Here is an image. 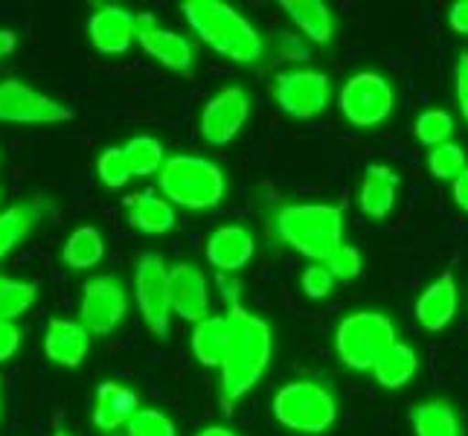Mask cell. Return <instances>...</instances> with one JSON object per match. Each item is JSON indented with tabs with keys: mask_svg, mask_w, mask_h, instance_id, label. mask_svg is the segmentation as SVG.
I'll list each match as a JSON object with an SVG mask.
<instances>
[{
	"mask_svg": "<svg viewBox=\"0 0 468 436\" xmlns=\"http://www.w3.org/2000/svg\"><path fill=\"white\" fill-rule=\"evenodd\" d=\"M224 297H228V349L221 361V410L233 416L236 405L245 399L256 381L265 376L273 355V335L268 320L245 309L239 300V285L224 282Z\"/></svg>",
	"mask_w": 468,
	"mask_h": 436,
	"instance_id": "cell-1",
	"label": "cell"
},
{
	"mask_svg": "<svg viewBox=\"0 0 468 436\" xmlns=\"http://www.w3.org/2000/svg\"><path fill=\"white\" fill-rule=\"evenodd\" d=\"M181 12L196 36L218 56L236 64H253L262 58V36L239 9L221 0H186L181 4Z\"/></svg>",
	"mask_w": 468,
	"mask_h": 436,
	"instance_id": "cell-2",
	"label": "cell"
},
{
	"mask_svg": "<svg viewBox=\"0 0 468 436\" xmlns=\"http://www.w3.org/2000/svg\"><path fill=\"white\" fill-rule=\"evenodd\" d=\"M277 233L292 250L323 265L344 245V209L335 204H288L277 213Z\"/></svg>",
	"mask_w": 468,
	"mask_h": 436,
	"instance_id": "cell-3",
	"label": "cell"
},
{
	"mask_svg": "<svg viewBox=\"0 0 468 436\" xmlns=\"http://www.w3.org/2000/svg\"><path fill=\"white\" fill-rule=\"evenodd\" d=\"M157 186L172 207L213 209L224 198V172L198 154H172L157 172Z\"/></svg>",
	"mask_w": 468,
	"mask_h": 436,
	"instance_id": "cell-4",
	"label": "cell"
},
{
	"mask_svg": "<svg viewBox=\"0 0 468 436\" xmlns=\"http://www.w3.org/2000/svg\"><path fill=\"white\" fill-rule=\"evenodd\" d=\"M273 416L294 433H323L335 425L337 401L332 390L317 381H292L273 396Z\"/></svg>",
	"mask_w": 468,
	"mask_h": 436,
	"instance_id": "cell-5",
	"label": "cell"
},
{
	"mask_svg": "<svg viewBox=\"0 0 468 436\" xmlns=\"http://www.w3.org/2000/svg\"><path fill=\"white\" fill-rule=\"evenodd\" d=\"M396 344V329L387 314L378 312H355L341 320L335 332V346L344 367L355 373H367L384 355V349Z\"/></svg>",
	"mask_w": 468,
	"mask_h": 436,
	"instance_id": "cell-6",
	"label": "cell"
},
{
	"mask_svg": "<svg viewBox=\"0 0 468 436\" xmlns=\"http://www.w3.org/2000/svg\"><path fill=\"white\" fill-rule=\"evenodd\" d=\"M134 297L140 305V314L154 337L169 335V268L160 253H143L137 260L134 273Z\"/></svg>",
	"mask_w": 468,
	"mask_h": 436,
	"instance_id": "cell-7",
	"label": "cell"
},
{
	"mask_svg": "<svg viewBox=\"0 0 468 436\" xmlns=\"http://www.w3.org/2000/svg\"><path fill=\"white\" fill-rule=\"evenodd\" d=\"M341 111L355 128H373L384 122L393 111L390 82L373 70L355 73L341 90Z\"/></svg>",
	"mask_w": 468,
	"mask_h": 436,
	"instance_id": "cell-8",
	"label": "cell"
},
{
	"mask_svg": "<svg viewBox=\"0 0 468 436\" xmlns=\"http://www.w3.org/2000/svg\"><path fill=\"white\" fill-rule=\"evenodd\" d=\"M128 314V297L117 277H93L82 288L79 303V323L88 335L105 337L114 332Z\"/></svg>",
	"mask_w": 468,
	"mask_h": 436,
	"instance_id": "cell-9",
	"label": "cell"
},
{
	"mask_svg": "<svg viewBox=\"0 0 468 436\" xmlns=\"http://www.w3.org/2000/svg\"><path fill=\"white\" fill-rule=\"evenodd\" d=\"M273 100L288 117L294 120H312L320 111H326L332 100L329 76L320 70H292L280 73L273 79Z\"/></svg>",
	"mask_w": 468,
	"mask_h": 436,
	"instance_id": "cell-10",
	"label": "cell"
},
{
	"mask_svg": "<svg viewBox=\"0 0 468 436\" xmlns=\"http://www.w3.org/2000/svg\"><path fill=\"white\" fill-rule=\"evenodd\" d=\"M73 120V111L50 96L38 93L18 79L0 82V122H21V125H53Z\"/></svg>",
	"mask_w": 468,
	"mask_h": 436,
	"instance_id": "cell-11",
	"label": "cell"
},
{
	"mask_svg": "<svg viewBox=\"0 0 468 436\" xmlns=\"http://www.w3.org/2000/svg\"><path fill=\"white\" fill-rule=\"evenodd\" d=\"M250 100L245 88H221L201 111V137L209 145H228L248 122Z\"/></svg>",
	"mask_w": 468,
	"mask_h": 436,
	"instance_id": "cell-12",
	"label": "cell"
},
{
	"mask_svg": "<svg viewBox=\"0 0 468 436\" xmlns=\"http://www.w3.org/2000/svg\"><path fill=\"white\" fill-rule=\"evenodd\" d=\"M134 38L140 41L143 50H146L157 64H164V68H169L175 73H189L192 70V58H196L192 44L184 36H177V32L160 27L152 12H140L137 15Z\"/></svg>",
	"mask_w": 468,
	"mask_h": 436,
	"instance_id": "cell-13",
	"label": "cell"
},
{
	"mask_svg": "<svg viewBox=\"0 0 468 436\" xmlns=\"http://www.w3.org/2000/svg\"><path fill=\"white\" fill-rule=\"evenodd\" d=\"M134 29H137V15L128 12L125 6H117V4L100 6L88 18L90 44L102 56L125 53L128 47H132V41H134Z\"/></svg>",
	"mask_w": 468,
	"mask_h": 436,
	"instance_id": "cell-14",
	"label": "cell"
},
{
	"mask_svg": "<svg viewBox=\"0 0 468 436\" xmlns=\"http://www.w3.org/2000/svg\"><path fill=\"white\" fill-rule=\"evenodd\" d=\"M169 305L172 314L184 317L189 323H201L209 317V291L207 277L196 265H175L169 268Z\"/></svg>",
	"mask_w": 468,
	"mask_h": 436,
	"instance_id": "cell-15",
	"label": "cell"
},
{
	"mask_svg": "<svg viewBox=\"0 0 468 436\" xmlns=\"http://www.w3.org/2000/svg\"><path fill=\"white\" fill-rule=\"evenodd\" d=\"M88 349H90V335L85 332V326L79 320L53 317L50 323H47L44 352L53 364L76 369L88 358Z\"/></svg>",
	"mask_w": 468,
	"mask_h": 436,
	"instance_id": "cell-16",
	"label": "cell"
},
{
	"mask_svg": "<svg viewBox=\"0 0 468 436\" xmlns=\"http://www.w3.org/2000/svg\"><path fill=\"white\" fill-rule=\"evenodd\" d=\"M256 253L253 236L241 224H224V228L213 230L207 241V260L221 273H236L245 268Z\"/></svg>",
	"mask_w": 468,
	"mask_h": 436,
	"instance_id": "cell-17",
	"label": "cell"
},
{
	"mask_svg": "<svg viewBox=\"0 0 468 436\" xmlns=\"http://www.w3.org/2000/svg\"><path fill=\"white\" fill-rule=\"evenodd\" d=\"M457 305H460V288L454 280V271H445L440 280H433L422 291V297L416 303V320L428 332H442L454 320Z\"/></svg>",
	"mask_w": 468,
	"mask_h": 436,
	"instance_id": "cell-18",
	"label": "cell"
},
{
	"mask_svg": "<svg viewBox=\"0 0 468 436\" xmlns=\"http://www.w3.org/2000/svg\"><path fill=\"white\" fill-rule=\"evenodd\" d=\"M140 410L137 396L128 390V387L117 384V381H102L96 387V405H93V425L114 433L117 428L128 425V419Z\"/></svg>",
	"mask_w": 468,
	"mask_h": 436,
	"instance_id": "cell-19",
	"label": "cell"
},
{
	"mask_svg": "<svg viewBox=\"0 0 468 436\" xmlns=\"http://www.w3.org/2000/svg\"><path fill=\"white\" fill-rule=\"evenodd\" d=\"M396 192H399V175L384 166V164H373L367 166L364 181H361V213L373 221H381L390 216V209L396 204Z\"/></svg>",
	"mask_w": 468,
	"mask_h": 436,
	"instance_id": "cell-20",
	"label": "cell"
},
{
	"mask_svg": "<svg viewBox=\"0 0 468 436\" xmlns=\"http://www.w3.org/2000/svg\"><path fill=\"white\" fill-rule=\"evenodd\" d=\"M125 209H128V221H132V228H137L146 236H164L175 228V221H177L175 207L166 198H160L152 189L137 192V196H128Z\"/></svg>",
	"mask_w": 468,
	"mask_h": 436,
	"instance_id": "cell-21",
	"label": "cell"
},
{
	"mask_svg": "<svg viewBox=\"0 0 468 436\" xmlns=\"http://www.w3.org/2000/svg\"><path fill=\"white\" fill-rule=\"evenodd\" d=\"M282 9L309 41L329 44L335 38L332 9L326 4H320V0H282Z\"/></svg>",
	"mask_w": 468,
	"mask_h": 436,
	"instance_id": "cell-22",
	"label": "cell"
},
{
	"mask_svg": "<svg viewBox=\"0 0 468 436\" xmlns=\"http://www.w3.org/2000/svg\"><path fill=\"white\" fill-rule=\"evenodd\" d=\"M416 369H419V358H416L413 346L396 341L387 346L384 355L376 361L373 376L381 387H387V390H399V387H405L416 376Z\"/></svg>",
	"mask_w": 468,
	"mask_h": 436,
	"instance_id": "cell-23",
	"label": "cell"
},
{
	"mask_svg": "<svg viewBox=\"0 0 468 436\" xmlns=\"http://www.w3.org/2000/svg\"><path fill=\"white\" fill-rule=\"evenodd\" d=\"M410 422L416 436H463L457 410L442 399L425 401L410 410Z\"/></svg>",
	"mask_w": 468,
	"mask_h": 436,
	"instance_id": "cell-24",
	"label": "cell"
},
{
	"mask_svg": "<svg viewBox=\"0 0 468 436\" xmlns=\"http://www.w3.org/2000/svg\"><path fill=\"white\" fill-rule=\"evenodd\" d=\"M105 256V241L102 233L85 224V228H76L68 241H64V250H61V260L68 268L73 271H88L93 265H100Z\"/></svg>",
	"mask_w": 468,
	"mask_h": 436,
	"instance_id": "cell-25",
	"label": "cell"
},
{
	"mask_svg": "<svg viewBox=\"0 0 468 436\" xmlns=\"http://www.w3.org/2000/svg\"><path fill=\"white\" fill-rule=\"evenodd\" d=\"M224 349H228V320L224 317H204L192 329V352L204 367H221Z\"/></svg>",
	"mask_w": 468,
	"mask_h": 436,
	"instance_id": "cell-26",
	"label": "cell"
},
{
	"mask_svg": "<svg viewBox=\"0 0 468 436\" xmlns=\"http://www.w3.org/2000/svg\"><path fill=\"white\" fill-rule=\"evenodd\" d=\"M36 221H38L36 204H15L0 213V260H6L15 250V245L29 236V230L36 228Z\"/></svg>",
	"mask_w": 468,
	"mask_h": 436,
	"instance_id": "cell-27",
	"label": "cell"
},
{
	"mask_svg": "<svg viewBox=\"0 0 468 436\" xmlns=\"http://www.w3.org/2000/svg\"><path fill=\"white\" fill-rule=\"evenodd\" d=\"M122 154L128 160L132 177H149L157 175L164 166V145L149 134H137L122 145Z\"/></svg>",
	"mask_w": 468,
	"mask_h": 436,
	"instance_id": "cell-28",
	"label": "cell"
},
{
	"mask_svg": "<svg viewBox=\"0 0 468 436\" xmlns=\"http://www.w3.org/2000/svg\"><path fill=\"white\" fill-rule=\"evenodd\" d=\"M38 300L36 282H21L0 273V320L15 323L24 312H29Z\"/></svg>",
	"mask_w": 468,
	"mask_h": 436,
	"instance_id": "cell-29",
	"label": "cell"
},
{
	"mask_svg": "<svg viewBox=\"0 0 468 436\" xmlns=\"http://www.w3.org/2000/svg\"><path fill=\"white\" fill-rule=\"evenodd\" d=\"M413 134L422 145H431V149H437V145L448 143L451 134H454V117L448 114L442 108H431V111H422L413 125Z\"/></svg>",
	"mask_w": 468,
	"mask_h": 436,
	"instance_id": "cell-30",
	"label": "cell"
},
{
	"mask_svg": "<svg viewBox=\"0 0 468 436\" xmlns=\"http://www.w3.org/2000/svg\"><path fill=\"white\" fill-rule=\"evenodd\" d=\"M428 169L440 181H454V177L465 169V152L460 143H442L428 154Z\"/></svg>",
	"mask_w": 468,
	"mask_h": 436,
	"instance_id": "cell-31",
	"label": "cell"
},
{
	"mask_svg": "<svg viewBox=\"0 0 468 436\" xmlns=\"http://www.w3.org/2000/svg\"><path fill=\"white\" fill-rule=\"evenodd\" d=\"M128 436H177V428L169 416H164L160 410H149L140 408L125 425Z\"/></svg>",
	"mask_w": 468,
	"mask_h": 436,
	"instance_id": "cell-32",
	"label": "cell"
},
{
	"mask_svg": "<svg viewBox=\"0 0 468 436\" xmlns=\"http://www.w3.org/2000/svg\"><path fill=\"white\" fill-rule=\"evenodd\" d=\"M96 172H100V181L108 189H122L128 181H132V169H128V160L122 154V149H105L96 160Z\"/></svg>",
	"mask_w": 468,
	"mask_h": 436,
	"instance_id": "cell-33",
	"label": "cell"
},
{
	"mask_svg": "<svg viewBox=\"0 0 468 436\" xmlns=\"http://www.w3.org/2000/svg\"><path fill=\"white\" fill-rule=\"evenodd\" d=\"M323 265H326V271L335 277V282L337 280H341V282H352V280H358L361 271H364L361 250L352 248V245H341Z\"/></svg>",
	"mask_w": 468,
	"mask_h": 436,
	"instance_id": "cell-34",
	"label": "cell"
},
{
	"mask_svg": "<svg viewBox=\"0 0 468 436\" xmlns=\"http://www.w3.org/2000/svg\"><path fill=\"white\" fill-rule=\"evenodd\" d=\"M303 294L312 297V300H326L332 291H335V277L326 271V265H312L303 271Z\"/></svg>",
	"mask_w": 468,
	"mask_h": 436,
	"instance_id": "cell-35",
	"label": "cell"
},
{
	"mask_svg": "<svg viewBox=\"0 0 468 436\" xmlns=\"http://www.w3.org/2000/svg\"><path fill=\"white\" fill-rule=\"evenodd\" d=\"M21 329L15 326V323H9V320H0V364L4 361H9L15 352H18V346H21Z\"/></svg>",
	"mask_w": 468,
	"mask_h": 436,
	"instance_id": "cell-36",
	"label": "cell"
},
{
	"mask_svg": "<svg viewBox=\"0 0 468 436\" xmlns=\"http://www.w3.org/2000/svg\"><path fill=\"white\" fill-rule=\"evenodd\" d=\"M454 85H457V102H460V111H463V120L468 122V53H463L460 61H457Z\"/></svg>",
	"mask_w": 468,
	"mask_h": 436,
	"instance_id": "cell-37",
	"label": "cell"
},
{
	"mask_svg": "<svg viewBox=\"0 0 468 436\" xmlns=\"http://www.w3.org/2000/svg\"><path fill=\"white\" fill-rule=\"evenodd\" d=\"M448 24H451V29L457 32V36H468V0H457V4H451Z\"/></svg>",
	"mask_w": 468,
	"mask_h": 436,
	"instance_id": "cell-38",
	"label": "cell"
},
{
	"mask_svg": "<svg viewBox=\"0 0 468 436\" xmlns=\"http://www.w3.org/2000/svg\"><path fill=\"white\" fill-rule=\"evenodd\" d=\"M454 201L460 209H465L468 213V166L454 177Z\"/></svg>",
	"mask_w": 468,
	"mask_h": 436,
	"instance_id": "cell-39",
	"label": "cell"
},
{
	"mask_svg": "<svg viewBox=\"0 0 468 436\" xmlns=\"http://www.w3.org/2000/svg\"><path fill=\"white\" fill-rule=\"evenodd\" d=\"M15 47H18V36L12 29H0V58L15 53Z\"/></svg>",
	"mask_w": 468,
	"mask_h": 436,
	"instance_id": "cell-40",
	"label": "cell"
},
{
	"mask_svg": "<svg viewBox=\"0 0 468 436\" xmlns=\"http://www.w3.org/2000/svg\"><path fill=\"white\" fill-rule=\"evenodd\" d=\"M198 436H236L230 428H224V425H213V428H204Z\"/></svg>",
	"mask_w": 468,
	"mask_h": 436,
	"instance_id": "cell-41",
	"label": "cell"
},
{
	"mask_svg": "<svg viewBox=\"0 0 468 436\" xmlns=\"http://www.w3.org/2000/svg\"><path fill=\"white\" fill-rule=\"evenodd\" d=\"M0 410H4V387H0Z\"/></svg>",
	"mask_w": 468,
	"mask_h": 436,
	"instance_id": "cell-42",
	"label": "cell"
},
{
	"mask_svg": "<svg viewBox=\"0 0 468 436\" xmlns=\"http://www.w3.org/2000/svg\"><path fill=\"white\" fill-rule=\"evenodd\" d=\"M56 436H70V433H64V431H56Z\"/></svg>",
	"mask_w": 468,
	"mask_h": 436,
	"instance_id": "cell-43",
	"label": "cell"
},
{
	"mask_svg": "<svg viewBox=\"0 0 468 436\" xmlns=\"http://www.w3.org/2000/svg\"><path fill=\"white\" fill-rule=\"evenodd\" d=\"M120 436H128V433H120Z\"/></svg>",
	"mask_w": 468,
	"mask_h": 436,
	"instance_id": "cell-44",
	"label": "cell"
}]
</instances>
